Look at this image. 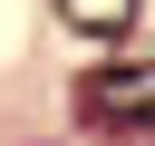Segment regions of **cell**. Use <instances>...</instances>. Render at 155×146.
Returning <instances> with one entry per match:
<instances>
[{
	"mask_svg": "<svg viewBox=\"0 0 155 146\" xmlns=\"http://www.w3.org/2000/svg\"><path fill=\"white\" fill-rule=\"evenodd\" d=\"M58 19L87 29V39H126L136 29V0H58Z\"/></svg>",
	"mask_w": 155,
	"mask_h": 146,
	"instance_id": "cell-2",
	"label": "cell"
},
{
	"mask_svg": "<svg viewBox=\"0 0 155 146\" xmlns=\"http://www.w3.org/2000/svg\"><path fill=\"white\" fill-rule=\"evenodd\" d=\"M78 97H87V117H116V127H145V97H155V78H145V58H116V68H107V78H87Z\"/></svg>",
	"mask_w": 155,
	"mask_h": 146,
	"instance_id": "cell-1",
	"label": "cell"
}]
</instances>
